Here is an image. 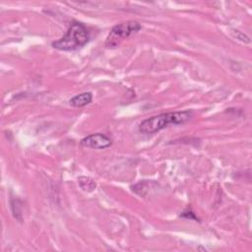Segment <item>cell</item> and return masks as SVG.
<instances>
[{
    "instance_id": "6da1fadb",
    "label": "cell",
    "mask_w": 252,
    "mask_h": 252,
    "mask_svg": "<svg viewBox=\"0 0 252 252\" xmlns=\"http://www.w3.org/2000/svg\"><path fill=\"white\" fill-rule=\"evenodd\" d=\"M193 117L192 110L161 113L144 119L139 124V131L143 134H155L170 124L178 125L189 121Z\"/></svg>"
},
{
    "instance_id": "52a82bcc",
    "label": "cell",
    "mask_w": 252,
    "mask_h": 252,
    "mask_svg": "<svg viewBox=\"0 0 252 252\" xmlns=\"http://www.w3.org/2000/svg\"><path fill=\"white\" fill-rule=\"evenodd\" d=\"M181 217H183V218H187V219L197 220V218L194 216V213H192L191 211H189V212H183V214L181 215Z\"/></svg>"
},
{
    "instance_id": "3957f363",
    "label": "cell",
    "mask_w": 252,
    "mask_h": 252,
    "mask_svg": "<svg viewBox=\"0 0 252 252\" xmlns=\"http://www.w3.org/2000/svg\"><path fill=\"white\" fill-rule=\"evenodd\" d=\"M141 29V24L136 21H128L118 24L112 28L107 35L105 45L107 47H115L120 41L129 37L131 34L138 32Z\"/></svg>"
},
{
    "instance_id": "7a4b0ae2",
    "label": "cell",
    "mask_w": 252,
    "mask_h": 252,
    "mask_svg": "<svg viewBox=\"0 0 252 252\" xmlns=\"http://www.w3.org/2000/svg\"><path fill=\"white\" fill-rule=\"evenodd\" d=\"M89 39L90 33L86 26L79 22H73L67 32L52 42V46L58 50L72 51L86 45Z\"/></svg>"
},
{
    "instance_id": "8992f818",
    "label": "cell",
    "mask_w": 252,
    "mask_h": 252,
    "mask_svg": "<svg viewBox=\"0 0 252 252\" xmlns=\"http://www.w3.org/2000/svg\"><path fill=\"white\" fill-rule=\"evenodd\" d=\"M78 182H79V185L80 187L84 190V191H88V192H91L93 191L96 184L95 182L94 181V179L90 178V177H86V176H81L78 178Z\"/></svg>"
},
{
    "instance_id": "277c9868",
    "label": "cell",
    "mask_w": 252,
    "mask_h": 252,
    "mask_svg": "<svg viewBox=\"0 0 252 252\" xmlns=\"http://www.w3.org/2000/svg\"><path fill=\"white\" fill-rule=\"evenodd\" d=\"M80 144L86 148L101 150L108 148L112 144V140L102 133H94L83 138Z\"/></svg>"
},
{
    "instance_id": "5b68a950",
    "label": "cell",
    "mask_w": 252,
    "mask_h": 252,
    "mask_svg": "<svg viewBox=\"0 0 252 252\" xmlns=\"http://www.w3.org/2000/svg\"><path fill=\"white\" fill-rule=\"evenodd\" d=\"M92 100H93V94L91 92H85L73 96L69 102L74 107H83L91 103Z\"/></svg>"
}]
</instances>
